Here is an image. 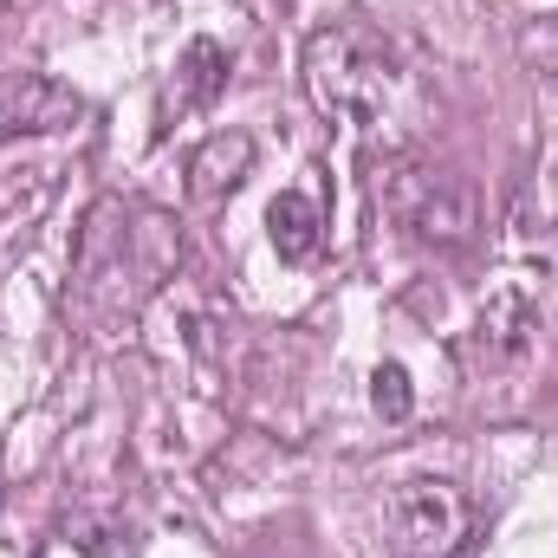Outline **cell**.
<instances>
[{
  "label": "cell",
  "instance_id": "6da1fadb",
  "mask_svg": "<svg viewBox=\"0 0 558 558\" xmlns=\"http://www.w3.org/2000/svg\"><path fill=\"white\" fill-rule=\"evenodd\" d=\"M410 92L403 52L371 20H325L305 39V98L344 131H384Z\"/></svg>",
  "mask_w": 558,
  "mask_h": 558
},
{
  "label": "cell",
  "instance_id": "7a4b0ae2",
  "mask_svg": "<svg viewBox=\"0 0 558 558\" xmlns=\"http://www.w3.org/2000/svg\"><path fill=\"white\" fill-rule=\"evenodd\" d=\"M384 215L422 247L461 254L481 234V189L448 162H397L384 175Z\"/></svg>",
  "mask_w": 558,
  "mask_h": 558
},
{
  "label": "cell",
  "instance_id": "3957f363",
  "mask_svg": "<svg viewBox=\"0 0 558 558\" xmlns=\"http://www.w3.org/2000/svg\"><path fill=\"white\" fill-rule=\"evenodd\" d=\"M384 533L397 558H454L474 533V507L454 481H403L384 500Z\"/></svg>",
  "mask_w": 558,
  "mask_h": 558
},
{
  "label": "cell",
  "instance_id": "277c9868",
  "mask_svg": "<svg viewBox=\"0 0 558 558\" xmlns=\"http://www.w3.org/2000/svg\"><path fill=\"white\" fill-rule=\"evenodd\" d=\"M85 118V98L46 72H0V143L52 137Z\"/></svg>",
  "mask_w": 558,
  "mask_h": 558
},
{
  "label": "cell",
  "instance_id": "5b68a950",
  "mask_svg": "<svg viewBox=\"0 0 558 558\" xmlns=\"http://www.w3.org/2000/svg\"><path fill=\"white\" fill-rule=\"evenodd\" d=\"M533 344H539V312H533V299L520 286H507V292H494L481 305V318H474L461 351H468L474 371H513V364L533 357Z\"/></svg>",
  "mask_w": 558,
  "mask_h": 558
},
{
  "label": "cell",
  "instance_id": "8992f818",
  "mask_svg": "<svg viewBox=\"0 0 558 558\" xmlns=\"http://www.w3.org/2000/svg\"><path fill=\"white\" fill-rule=\"evenodd\" d=\"M247 169H254V137L247 131H215L189 156V195L195 202H221V195H234L247 182Z\"/></svg>",
  "mask_w": 558,
  "mask_h": 558
},
{
  "label": "cell",
  "instance_id": "52a82bcc",
  "mask_svg": "<svg viewBox=\"0 0 558 558\" xmlns=\"http://www.w3.org/2000/svg\"><path fill=\"white\" fill-rule=\"evenodd\" d=\"M228 92V52L215 39H189L175 59V111H208Z\"/></svg>",
  "mask_w": 558,
  "mask_h": 558
},
{
  "label": "cell",
  "instance_id": "ba28073f",
  "mask_svg": "<svg viewBox=\"0 0 558 558\" xmlns=\"http://www.w3.org/2000/svg\"><path fill=\"white\" fill-rule=\"evenodd\" d=\"M267 234H274L279 260H312L318 241H325V215H318L312 195H292V189H286L274 208H267Z\"/></svg>",
  "mask_w": 558,
  "mask_h": 558
},
{
  "label": "cell",
  "instance_id": "9c48e42d",
  "mask_svg": "<svg viewBox=\"0 0 558 558\" xmlns=\"http://www.w3.org/2000/svg\"><path fill=\"white\" fill-rule=\"evenodd\" d=\"M65 539L85 558H137V526L124 513H111V507H78L65 520Z\"/></svg>",
  "mask_w": 558,
  "mask_h": 558
},
{
  "label": "cell",
  "instance_id": "30bf717a",
  "mask_svg": "<svg viewBox=\"0 0 558 558\" xmlns=\"http://www.w3.org/2000/svg\"><path fill=\"white\" fill-rule=\"evenodd\" d=\"M371 403H377V416L384 422H403L410 410H416L410 371H403V364H377V377H371Z\"/></svg>",
  "mask_w": 558,
  "mask_h": 558
}]
</instances>
